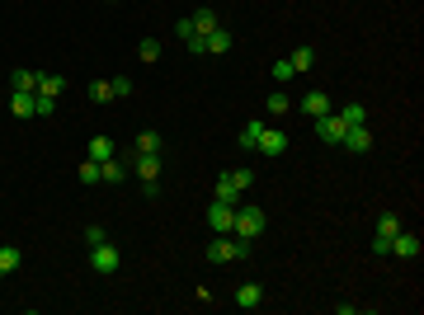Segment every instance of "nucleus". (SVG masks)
Masks as SVG:
<instances>
[{"label":"nucleus","mask_w":424,"mask_h":315,"mask_svg":"<svg viewBox=\"0 0 424 315\" xmlns=\"http://www.w3.org/2000/svg\"><path fill=\"white\" fill-rule=\"evenodd\" d=\"M133 170L142 174V184H156V179H160V156H151V151H137V156H133Z\"/></svg>","instance_id":"8"},{"label":"nucleus","mask_w":424,"mask_h":315,"mask_svg":"<svg viewBox=\"0 0 424 315\" xmlns=\"http://www.w3.org/2000/svg\"><path fill=\"white\" fill-rule=\"evenodd\" d=\"M231 236L260 240V236H264V207H255V203H236V231H231Z\"/></svg>","instance_id":"2"},{"label":"nucleus","mask_w":424,"mask_h":315,"mask_svg":"<svg viewBox=\"0 0 424 315\" xmlns=\"http://www.w3.org/2000/svg\"><path fill=\"white\" fill-rule=\"evenodd\" d=\"M10 108H15V118H33V94L15 90V94H10Z\"/></svg>","instance_id":"19"},{"label":"nucleus","mask_w":424,"mask_h":315,"mask_svg":"<svg viewBox=\"0 0 424 315\" xmlns=\"http://www.w3.org/2000/svg\"><path fill=\"white\" fill-rule=\"evenodd\" d=\"M288 61H292V71H297V76H307V71L316 66V52H311V48H297V52H292Z\"/></svg>","instance_id":"17"},{"label":"nucleus","mask_w":424,"mask_h":315,"mask_svg":"<svg viewBox=\"0 0 424 315\" xmlns=\"http://www.w3.org/2000/svg\"><path fill=\"white\" fill-rule=\"evenodd\" d=\"M24 263V254H19V245H0V278H10L15 268Z\"/></svg>","instance_id":"14"},{"label":"nucleus","mask_w":424,"mask_h":315,"mask_svg":"<svg viewBox=\"0 0 424 315\" xmlns=\"http://www.w3.org/2000/svg\"><path fill=\"white\" fill-rule=\"evenodd\" d=\"M269 76L278 80V85H288V80H297V71H292V61L283 57V61H273V71H269Z\"/></svg>","instance_id":"28"},{"label":"nucleus","mask_w":424,"mask_h":315,"mask_svg":"<svg viewBox=\"0 0 424 315\" xmlns=\"http://www.w3.org/2000/svg\"><path fill=\"white\" fill-rule=\"evenodd\" d=\"M260 132H264V123H260V118H255V123H245V128H240V146H245V151H255Z\"/></svg>","instance_id":"23"},{"label":"nucleus","mask_w":424,"mask_h":315,"mask_svg":"<svg viewBox=\"0 0 424 315\" xmlns=\"http://www.w3.org/2000/svg\"><path fill=\"white\" fill-rule=\"evenodd\" d=\"M99 240H108L104 226H85V250H90V245H99Z\"/></svg>","instance_id":"34"},{"label":"nucleus","mask_w":424,"mask_h":315,"mask_svg":"<svg viewBox=\"0 0 424 315\" xmlns=\"http://www.w3.org/2000/svg\"><path fill=\"white\" fill-rule=\"evenodd\" d=\"M90 99H95V104H108V99H113L108 80H95V85H90Z\"/></svg>","instance_id":"33"},{"label":"nucleus","mask_w":424,"mask_h":315,"mask_svg":"<svg viewBox=\"0 0 424 315\" xmlns=\"http://www.w3.org/2000/svg\"><path fill=\"white\" fill-rule=\"evenodd\" d=\"M208 226L217 231V236H231V231H236V207H231V203H217V198H212V207H208Z\"/></svg>","instance_id":"4"},{"label":"nucleus","mask_w":424,"mask_h":315,"mask_svg":"<svg viewBox=\"0 0 424 315\" xmlns=\"http://www.w3.org/2000/svg\"><path fill=\"white\" fill-rule=\"evenodd\" d=\"M123 174H128V170H123V165H118L113 156L99 160V179H104V184H123Z\"/></svg>","instance_id":"18"},{"label":"nucleus","mask_w":424,"mask_h":315,"mask_svg":"<svg viewBox=\"0 0 424 315\" xmlns=\"http://www.w3.org/2000/svg\"><path fill=\"white\" fill-rule=\"evenodd\" d=\"M61 90H66V80H61V76H38V94H52V99H57Z\"/></svg>","instance_id":"26"},{"label":"nucleus","mask_w":424,"mask_h":315,"mask_svg":"<svg viewBox=\"0 0 424 315\" xmlns=\"http://www.w3.org/2000/svg\"><path fill=\"white\" fill-rule=\"evenodd\" d=\"M137 151H151V156H160V132H137Z\"/></svg>","instance_id":"27"},{"label":"nucleus","mask_w":424,"mask_h":315,"mask_svg":"<svg viewBox=\"0 0 424 315\" xmlns=\"http://www.w3.org/2000/svg\"><path fill=\"white\" fill-rule=\"evenodd\" d=\"M217 203H231V207H236L240 203V193L231 184H227V174H222V179H217Z\"/></svg>","instance_id":"29"},{"label":"nucleus","mask_w":424,"mask_h":315,"mask_svg":"<svg viewBox=\"0 0 424 315\" xmlns=\"http://www.w3.org/2000/svg\"><path fill=\"white\" fill-rule=\"evenodd\" d=\"M10 90H24V94H38V71H15V76H10Z\"/></svg>","instance_id":"16"},{"label":"nucleus","mask_w":424,"mask_h":315,"mask_svg":"<svg viewBox=\"0 0 424 315\" xmlns=\"http://www.w3.org/2000/svg\"><path fill=\"white\" fill-rule=\"evenodd\" d=\"M222 174H227V184L236 188V193H245V188H255V170H245V165H240V170H222Z\"/></svg>","instance_id":"15"},{"label":"nucleus","mask_w":424,"mask_h":315,"mask_svg":"<svg viewBox=\"0 0 424 315\" xmlns=\"http://www.w3.org/2000/svg\"><path fill=\"white\" fill-rule=\"evenodd\" d=\"M392 254H396V259H420V236L401 226L396 236H392Z\"/></svg>","instance_id":"6"},{"label":"nucleus","mask_w":424,"mask_h":315,"mask_svg":"<svg viewBox=\"0 0 424 315\" xmlns=\"http://www.w3.org/2000/svg\"><path fill=\"white\" fill-rule=\"evenodd\" d=\"M255 254V240H240V236H217L208 245V263H240Z\"/></svg>","instance_id":"1"},{"label":"nucleus","mask_w":424,"mask_h":315,"mask_svg":"<svg viewBox=\"0 0 424 315\" xmlns=\"http://www.w3.org/2000/svg\"><path fill=\"white\" fill-rule=\"evenodd\" d=\"M80 184H99V160L85 156V165H80Z\"/></svg>","instance_id":"31"},{"label":"nucleus","mask_w":424,"mask_h":315,"mask_svg":"<svg viewBox=\"0 0 424 315\" xmlns=\"http://www.w3.org/2000/svg\"><path fill=\"white\" fill-rule=\"evenodd\" d=\"M345 132H349V123L340 118V113H325V118H316V136H320V141H330V146H340V141H345Z\"/></svg>","instance_id":"5"},{"label":"nucleus","mask_w":424,"mask_h":315,"mask_svg":"<svg viewBox=\"0 0 424 315\" xmlns=\"http://www.w3.org/2000/svg\"><path fill=\"white\" fill-rule=\"evenodd\" d=\"M118 263H123V254H118V245H113V240L90 245V268H95V273H118Z\"/></svg>","instance_id":"3"},{"label":"nucleus","mask_w":424,"mask_h":315,"mask_svg":"<svg viewBox=\"0 0 424 315\" xmlns=\"http://www.w3.org/2000/svg\"><path fill=\"white\" fill-rule=\"evenodd\" d=\"M203 48H208L212 57L231 52V33H227V28H212V33H203Z\"/></svg>","instance_id":"13"},{"label":"nucleus","mask_w":424,"mask_h":315,"mask_svg":"<svg viewBox=\"0 0 424 315\" xmlns=\"http://www.w3.org/2000/svg\"><path fill=\"white\" fill-rule=\"evenodd\" d=\"M264 108H269V113H273V118H283V113H288V108H292V99H288V94H283V90H273V94H269V99H264Z\"/></svg>","instance_id":"21"},{"label":"nucleus","mask_w":424,"mask_h":315,"mask_svg":"<svg viewBox=\"0 0 424 315\" xmlns=\"http://www.w3.org/2000/svg\"><path fill=\"white\" fill-rule=\"evenodd\" d=\"M189 24H193V33H212V28H222V19H217V10H212V5H203V10H193V14H189Z\"/></svg>","instance_id":"12"},{"label":"nucleus","mask_w":424,"mask_h":315,"mask_svg":"<svg viewBox=\"0 0 424 315\" xmlns=\"http://www.w3.org/2000/svg\"><path fill=\"white\" fill-rule=\"evenodd\" d=\"M137 57H142V61H156V57H160V43H156V38H142V43H137Z\"/></svg>","instance_id":"30"},{"label":"nucleus","mask_w":424,"mask_h":315,"mask_svg":"<svg viewBox=\"0 0 424 315\" xmlns=\"http://www.w3.org/2000/svg\"><path fill=\"white\" fill-rule=\"evenodd\" d=\"M52 113H57L52 94H33V118H52Z\"/></svg>","instance_id":"24"},{"label":"nucleus","mask_w":424,"mask_h":315,"mask_svg":"<svg viewBox=\"0 0 424 315\" xmlns=\"http://www.w3.org/2000/svg\"><path fill=\"white\" fill-rule=\"evenodd\" d=\"M396 231H401V216H396V212H382V216H377V236H387V240H392Z\"/></svg>","instance_id":"22"},{"label":"nucleus","mask_w":424,"mask_h":315,"mask_svg":"<svg viewBox=\"0 0 424 315\" xmlns=\"http://www.w3.org/2000/svg\"><path fill=\"white\" fill-rule=\"evenodd\" d=\"M108 90H113V99H128V94H133V80H128V76H113V80H108Z\"/></svg>","instance_id":"32"},{"label":"nucleus","mask_w":424,"mask_h":315,"mask_svg":"<svg viewBox=\"0 0 424 315\" xmlns=\"http://www.w3.org/2000/svg\"><path fill=\"white\" fill-rule=\"evenodd\" d=\"M260 301H264V287H260V283H240L236 287V306L240 311H255Z\"/></svg>","instance_id":"11"},{"label":"nucleus","mask_w":424,"mask_h":315,"mask_svg":"<svg viewBox=\"0 0 424 315\" xmlns=\"http://www.w3.org/2000/svg\"><path fill=\"white\" fill-rule=\"evenodd\" d=\"M255 151H264V156H283V151H288V136H283L278 128H264V132H260V141H255Z\"/></svg>","instance_id":"9"},{"label":"nucleus","mask_w":424,"mask_h":315,"mask_svg":"<svg viewBox=\"0 0 424 315\" xmlns=\"http://www.w3.org/2000/svg\"><path fill=\"white\" fill-rule=\"evenodd\" d=\"M340 118H345L349 128H358V123H368V108H363V104H345V108H340Z\"/></svg>","instance_id":"25"},{"label":"nucleus","mask_w":424,"mask_h":315,"mask_svg":"<svg viewBox=\"0 0 424 315\" xmlns=\"http://www.w3.org/2000/svg\"><path fill=\"white\" fill-rule=\"evenodd\" d=\"M340 146H345V151H354V156H363V151H372V128H368V123H358V128H349Z\"/></svg>","instance_id":"7"},{"label":"nucleus","mask_w":424,"mask_h":315,"mask_svg":"<svg viewBox=\"0 0 424 315\" xmlns=\"http://www.w3.org/2000/svg\"><path fill=\"white\" fill-rule=\"evenodd\" d=\"M85 151H90V160H108V156H113V141H108V136H90Z\"/></svg>","instance_id":"20"},{"label":"nucleus","mask_w":424,"mask_h":315,"mask_svg":"<svg viewBox=\"0 0 424 315\" xmlns=\"http://www.w3.org/2000/svg\"><path fill=\"white\" fill-rule=\"evenodd\" d=\"M302 113H307V118H325V113H335V108H330V94H325V90L302 94Z\"/></svg>","instance_id":"10"}]
</instances>
